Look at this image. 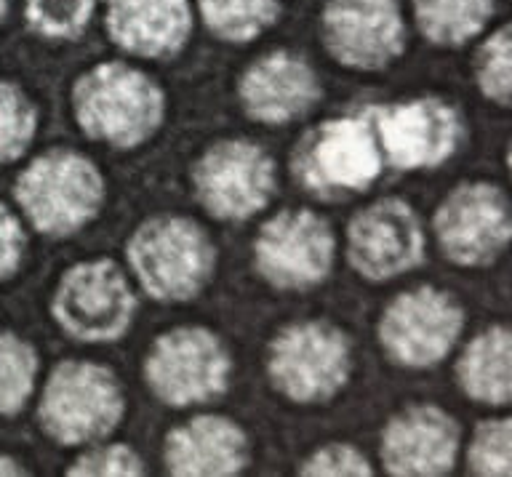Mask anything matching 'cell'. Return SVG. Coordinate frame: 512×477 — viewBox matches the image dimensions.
<instances>
[{
    "mask_svg": "<svg viewBox=\"0 0 512 477\" xmlns=\"http://www.w3.org/2000/svg\"><path fill=\"white\" fill-rule=\"evenodd\" d=\"M107 30L128 54L171 56L190 38V0H110Z\"/></svg>",
    "mask_w": 512,
    "mask_h": 477,
    "instance_id": "19",
    "label": "cell"
},
{
    "mask_svg": "<svg viewBox=\"0 0 512 477\" xmlns=\"http://www.w3.org/2000/svg\"><path fill=\"white\" fill-rule=\"evenodd\" d=\"M475 75H478L480 91L486 99L496 102L499 107L510 104L512 86V32L510 27L496 30L491 38L480 46L478 62H475Z\"/></svg>",
    "mask_w": 512,
    "mask_h": 477,
    "instance_id": "25",
    "label": "cell"
},
{
    "mask_svg": "<svg viewBox=\"0 0 512 477\" xmlns=\"http://www.w3.org/2000/svg\"><path fill=\"white\" fill-rule=\"evenodd\" d=\"M459 304L438 288H416L392 299L379 323V342L395 363L408 368L435 366L462 334Z\"/></svg>",
    "mask_w": 512,
    "mask_h": 477,
    "instance_id": "9",
    "label": "cell"
},
{
    "mask_svg": "<svg viewBox=\"0 0 512 477\" xmlns=\"http://www.w3.org/2000/svg\"><path fill=\"white\" fill-rule=\"evenodd\" d=\"M200 14L211 30L224 40L256 38L278 16L280 0H198Z\"/></svg>",
    "mask_w": 512,
    "mask_h": 477,
    "instance_id": "22",
    "label": "cell"
},
{
    "mask_svg": "<svg viewBox=\"0 0 512 477\" xmlns=\"http://www.w3.org/2000/svg\"><path fill=\"white\" fill-rule=\"evenodd\" d=\"M419 30L438 46H462L494 14V0H414Z\"/></svg>",
    "mask_w": 512,
    "mask_h": 477,
    "instance_id": "21",
    "label": "cell"
},
{
    "mask_svg": "<svg viewBox=\"0 0 512 477\" xmlns=\"http://www.w3.org/2000/svg\"><path fill=\"white\" fill-rule=\"evenodd\" d=\"M275 390L296 403L334 398L350 376V344L328 323H296L280 331L270 347Z\"/></svg>",
    "mask_w": 512,
    "mask_h": 477,
    "instance_id": "5",
    "label": "cell"
},
{
    "mask_svg": "<svg viewBox=\"0 0 512 477\" xmlns=\"http://www.w3.org/2000/svg\"><path fill=\"white\" fill-rule=\"evenodd\" d=\"M24 235L16 216L0 203V280L11 278L22 262Z\"/></svg>",
    "mask_w": 512,
    "mask_h": 477,
    "instance_id": "30",
    "label": "cell"
},
{
    "mask_svg": "<svg viewBox=\"0 0 512 477\" xmlns=\"http://www.w3.org/2000/svg\"><path fill=\"white\" fill-rule=\"evenodd\" d=\"M254 259L259 275L275 288L318 286L334 262V235L312 211H283L262 227Z\"/></svg>",
    "mask_w": 512,
    "mask_h": 477,
    "instance_id": "11",
    "label": "cell"
},
{
    "mask_svg": "<svg viewBox=\"0 0 512 477\" xmlns=\"http://www.w3.org/2000/svg\"><path fill=\"white\" fill-rule=\"evenodd\" d=\"M35 134V107L11 83L0 80V166L27 150Z\"/></svg>",
    "mask_w": 512,
    "mask_h": 477,
    "instance_id": "24",
    "label": "cell"
},
{
    "mask_svg": "<svg viewBox=\"0 0 512 477\" xmlns=\"http://www.w3.org/2000/svg\"><path fill=\"white\" fill-rule=\"evenodd\" d=\"M323 40L336 62L379 70L403 54L406 27L395 0H331L323 11Z\"/></svg>",
    "mask_w": 512,
    "mask_h": 477,
    "instance_id": "15",
    "label": "cell"
},
{
    "mask_svg": "<svg viewBox=\"0 0 512 477\" xmlns=\"http://www.w3.org/2000/svg\"><path fill=\"white\" fill-rule=\"evenodd\" d=\"M96 0H27V19L40 35L75 38L91 19Z\"/></svg>",
    "mask_w": 512,
    "mask_h": 477,
    "instance_id": "27",
    "label": "cell"
},
{
    "mask_svg": "<svg viewBox=\"0 0 512 477\" xmlns=\"http://www.w3.org/2000/svg\"><path fill=\"white\" fill-rule=\"evenodd\" d=\"M128 262L147 294L160 302H184L208 283L216 251L195 222L158 216L144 222L128 240Z\"/></svg>",
    "mask_w": 512,
    "mask_h": 477,
    "instance_id": "2",
    "label": "cell"
},
{
    "mask_svg": "<svg viewBox=\"0 0 512 477\" xmlns=\"http://www.w3.org/2000/svg\"><path fill=\"white\" fill-rule=\"evenodd\" d=\"M510 203L496 184H459L435 214L443 254L462 267L491 264L510 243Z\"/></svg>",
    "mask_w": 512,
    "mask_h": 477,
    "instance_id": "10",
    "label": "cell"
},
{
    "mask_svg": "<svg viewBox=\"0 0 512 477\" xmlns=\"http://www.w3.org/2000/svg\"><path fill=\"white\" fill-rule=\"evenodd\" d=\"M382 171V152L366 112L334 118L307 134L296 152V176L310 190H366Z\"/></svg>",
    "mask_w": 512,
    "mask_h": 477,
    "instance_id": "8",
    "label": "cell"
},
{
    "mask_svg": "<svg viewBox=\"0 0 512 477\" xmlns=\"http://www.w3.org/2000/svg\"><path fill=\"white\" fill-rule=\"evenodd\" d=\"M459 427L446 411L414 406L398 414L382 435L384 470L398 477H435L454 467Z\"/></svg>",
    "mask_w": 512,
    "mask_h": 477,
    "instance_id": "16",
    "label": "cell"
},
{
    "mask_svg": "<svg viewBox=\"0 0 512 477\" xmlns=\"http://www.w3.org/2000/svg\"><path fill=\"white\" fill-rule=\"evenodd\" d=\"M123 416V395L110 368L67 360L54 368L40 400V427L62 446L110 435Z\"/></svg>",
    "mask_w": 512,
    "mask_h": 477,
    "instance_id": "4",
    "label": "cell"
},
{
    "mask_svg": "<svg viewBox=\"0 0 512 477\" xmlns=\"http://www.w3.org/2000/svg\"><path fill=\"white\" fill-rule=\"evenodd\" d=\"M16 200L40 232L72 235L102 206L104 179L78 152L54 150L32 160L19 176Z\"/></svg>",
    "mask_w": 512,
    "mask_h": 477,
    "instance_id": "3",
    "label": "cell"
},
{
    "mask_svg": "<svg viewBox=\"0 0 512 477\" xmlns=\"http://www.w3.org/2000/svg\"><path fill=\"white\" fill-rule=\"evenodd\" d=\"M142 459L128 446H104L91 454L80 456L75 467H70V477H134L142 475Z\"/></svg>",
    "mask_w": 512,
    "mask_h": 477,
    "instance_id": "28",
    "label": "cell"
},
{
    "mask_svg": "<svg viewBox=\"0 0 512 477\" xmlns=\"http://www.w3.org/2000/svg\"><path fill=\"white\" fill-rule=\"evenodd\" d=\"M0 475H24V470L16 467V462H11L6 456H0Z\"/></svg>",
    "mask_w": 512,
    "mask_h": 477,
    "instance_id": "31",
    "label": "cell"
},
{
    "mask_svg": "<svg viewBox=\"0 0 512 477\" xmlns=\"http://www.w3.org/2000/svg\"><path fill=\"white\" fill-rule=\"evenodd\" d=\"M192 182L200 203L219 219H248L270 203L275 166L251 142H219L198 160Z\"/></svg>",
    "mask_w": 512,
    "mask_h": 477,
    "instance_id": "13",
    "label": "cell"
},
{
    "mask_svg": "<svg viewBox=\"0 0 512 477\" xmlns=\"http://www.w3.org/2000/svg\"><path fill=\"white\" fill-rule=\"evenodd\" d=\"M144 376L168 406L206 403L227 390L230 355L206 328H176L152 344Z\"/></svg>",
    "mask_w": 512,
    "mask_h": 477,
    "instance_id": "7",
    "label": "cell"
},
{
    "mask_svg": "<svg viewBox=\"0 0 512 477\" xmlns=\"http://www.w3.org/2000/svg\"><path fill=\"white\" fill-rule=\"evenodd\" d=\"M512 339L504 326L478 334L459 358L456 374L462 390L478 403L507 406L512 398Z\"/></svg>",
    "mask_w": 512,
    "mask_h": 477,
    "instance_id": "20",
    "label": "cell"
},
{
    "mask_svg": "<svg viewBox=\"0 0 512 477\" xmlns=\"http://www.w3.org/2000/svg\"><path fill=\"white\" fill-rule=\"evenodd\" d=\"M75 118L83 134L128 150L147 142L163 123V91L128 64H99L75 83Z\"/></svg>",
    "mask_w": 512,
    "mask_h": 477,
    "instance_id": "1",
    "label": "cell"
},
{
    "mask_svg": "<svg viewBox=\"0 0 512 477\" xmlns=\"http://www.w3.org/2000/svg\"><path fill=\"white\" fill-rule=\"evenodd\" d=\"M51 310L72 339L115 342L131 326L136 299L118 264L99 259L64 272Z\"/></svg>",
    "mask_w": 512,
    "mask_h": 477,
    "instance_id": "6",
    "label": "cell"
},
{
    "mask_svg": "<svg viewBox=\"0 0 512 477\" xmlns=\"http://www.w3.org/2000/svg\"><path fill=\"white\" fill-rule=\"evenodd\" d=\"M376 144L387 163L403 171L432 168L451 158L459 144V118L438 99L368 107Z\"/></svg>",
    "mask_w": 512,
    "mask_h": 477,
    "instance_id": "12",
    "label": "cell"
},
{
    "mask_svg": "<svg viewBox=\"0 0 512 477\" xmlns=\"http://www.w3.org/2000/svg\"><path fill=\"white\" fill-rule=\"evenodd\" d=\"M470 470L480 477H510L512 424L510 419H488L475 430L467 454Z\"/></svg>",
    "mask_w": 512,
    "mask_h": 477,
    "instance_id": "26",
    "label": "cell"
},
{
    "mask_svg": "<svg viewBox=\"0 0 512 477\" xmlns=\"http://www.w3.org/2000/svg\"><path fill=\"white\" fill-rule=\"evenodd\" d=\"M6 6H8V0H0V19H3V14H6Z\"/></svg>",
    "mask_w": 512,
    "mask_h": 477,
    "instance_id": "32",
    "label": "cell"
},
{
    "mask_svg": "<svg viewBox=\"0 0 512 477\" xmlns=\"http://www.w3.org/2000/svg\"><path fill=\"white\" fill-rule=\"evenodd\" d=\"M38 355L14 334H0V416L16 414L30 398Z\"/></svg>",
    "mask_w": 512,
    "mask_h": 477,
    "instance_id": "23",
    "label": "cell"
},
{
    "mask_svg": "<svg viewBox=\"0 0 512 477\" xmlns=\"http://www.w3.org/2000/svg\"><path fill=\"white\" fill-rule=\"evenodd\" d=\"M248 462V440L222 416H198L166 438V467L176 477H230Z\"/></svg>",
    "mask_w": 512,
    "mask_h": 477,
    "instance_id": "18",
    "label": "cell"
},
{
    "mask_svg": "<svg viewBox=\"0 0 512 477\" xmlns=\"http://www.w3.org/2000/svg\"><path fill=\"white\" fill-rule=\"evenodd\" d=\"M422 254V224L406 200H376L350 222L347 256L363 278H395L422 262Z\"/></svg>",
    "mask_w": 512,
    "mask_h": 477,
    "instance_id": "14",
    "label": "cell"
},
{
    "mask_svg": "<svg viewBox=\"0 0 512 477\" xmlns=\"http://www.w3.org/2000/svg\"><path fill=\"white\" fill-rule=\"evenodd\" d=\"M299 472L304 477H368L371 467L358 448L331 443V446L315 451Z\"/></svg>",
    "mask_w": 512,
    "mask_h": 477,
    "instance_id": "29",
    "label": "cell"
},
{
    "mask_svg": "<svg viewBox=\"0 0 512 477\" xmlns=\"http://www.w3.org/2000/svg\"><path fill=\"white\" fill-rule=\"evenodd\" d=\"M320 86L304 59L286 51L262 56L240 78V99L251 118L288 123L318 102Z\"/></svg>",
    "mask_w": 512,
    "mask_h": 477,
    "instance_id": "17",
    "label": "cell"
}]
</instances>
